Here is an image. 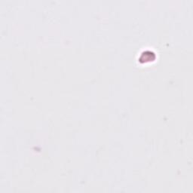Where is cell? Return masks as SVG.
Segmentation results:
<instances>
[{"label":"cell","mask_w":193,"mask_h":193,"mask_svg":"<svg viewBox=\"0 0 193 193\" xmlns=\"http://www.w3.org/2000/svg\"><path fill=\"white\" fill-rule=\"evenodd\" d=\"M156 59V57H155L154 54H150V53H143L141 54V57H139L140 61H142V60H144L145 63L146 62H149L152 61V60H155Z\"/></svg>","instance_id":"6da1fadb"}]
</instances>
